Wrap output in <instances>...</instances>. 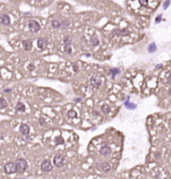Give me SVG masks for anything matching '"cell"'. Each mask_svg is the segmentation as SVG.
Segmentation results:
<instances>
[{
  "label": "cell",
  "mask_w": 171,
  "mask_h": 179,
  "mask_svg": "<svg viewBox=\"0 0 171 179\" xmlns=\"http://www.w3.org/2000/svg\"><path fill=\"white\" fill-rule=\"evenodd\" d=\"M14 163L16 165V169H17L18 173H23L28 167V163L24 158H18V159H16Z\"/></svg>",
  "instance_id": "cell-1"
},
{
  "label": "cell",
  "mask_w": 171,
  "mask_h": 179,
  "mask_svg": "<svg viewBox=\"0 0 171 179\" xmlns=\"http://www.w3.org/2000/svg\"><path fill=\"white\" fill-rule=\"evenodd\" d=\"M53 163L56 167H62L65 163V157L61 154H56L53 158Z\"/></svg>",
  "instance_id": "cell-2"
},
{
  "label": "cell",
  "mask_w": 171,
  "mask_h": 179,
  "mask_svg": "<svg viewBox=\"0 0 171 179\" xmlns=\"http://www.w3.org/2000/svg\"><path fill=\"white\" fill-rule=\"evenodd\" d=\"M28 28H29L31 32L35 33V32H38L40 30V25H39V23L36 20H30L28 22Z\"/></svg>",
  "instance_id": "cell-3"
},
{
  "label": "cell",
  "mask_w": 171,
  "mask_h": 179,
  "mask_svg": "<svg viewBox=\"0 0 171 179\" xmlns=\"http://www.w3.org/2000/svg\"><path fill=\"white\" fill-rule=\"evenodd\" d=\"M4 171H5L7 174H13V173H15L16 171H17L15 163L8 162V163L5 164V166H4Z\"/></svg>",
  "instance_id": "cell-4"
},
{
  "label": "cell",
  "mask_w": 171,
  "mask_h": 179,
  "mask_svg": "<svg viewBox=\"0 0 171 179\" xmlns=\"http://www.w3.org/2000/svg\"><path fill=\"white\" fill-rule=\"evenodd\" d=\"M52 168H53V166L51 164L50 160L46 159L41 163V169L43 170L44 172H49V171L52 170Z\"/></svg>",
  "instance_id": "cell-5"
},
{
  "label": "cell",
  "mask_w": 171,
  "mask_h": 179,
  "mask_svg": "<svg viewBox=\"0 0 171 179\" xmlns=\"http://www.w3.org/2000/svg\"><path fill=\"white\" fill-rule=\"evenodd\" d=\"M48 45V40L46 37H40L39 39L37 40V46L39 49H45Z\"/></svg>",
  "instance_id": "cell-6"
},
{
  "label": "cell",
  "mask_w": 171,
  "mask_h": 179,
  "mask_svg": "<svg viewBox=\"0 0 171 179\" xmlns=\"http://www.w3.org/2000/svg\"><path fill=\"white\" fill-rule=\"evenodd\" d=\"M101 83H102V81H101V78L99 76H93V77H91L90 84L92 85L94 88H98L101 85Z\"/></svg>",
  "instance_id": "cell-7"
},
{
  "label": "cell",
  "mask_w": 171,
  "mask_h": 179,
  "mask_svg": "<svg viewBox=\"0 0 171 179\" xmlns=\"http://www.w3.org/2000/svg\"><path fill=\"white\" fill-rule=\"evenodd\" d=\"M97 168L101 171H103V172H108V171H110L111 169V166L109 163H106V162H101L99 164L97 165Z\"/></svg>",
  "instance_id": "cell-8"
},
{
  "label": "cell",
  "mask_w": 171,
  "mask_h": 179,
  "mask_svg": "<svg viewBox=\"0 0 171 179\" xmlns=\"http://www.w3.org/2000/svg\"><path fill=\"white\" fill-rule=\"evenodd\" d=\"M19 132H20L22 135H28L29 134V132H30V128H29V126L27 124H21L20 127H19Z\"/></svg>",
  "instance_id": "cell-9"
},
{
  "label": "cell",
  "mask_w": 171,
  "mask_h": 179,
  "mask_svg": "<svg viewBox=\"0 0 171 179\" xmlns=\"http://www.w3.org/2000/svg\"><path fill=\"white\" fill-rule=\"evenodd\" d=\"M99 152H100V154L102 155V156H107V155H109L111 153V149L108 146L104 145V146H102L100 148Z\"/></svg>",
  "instance_id": "cell-10"
},
{
  "label": "cell",
  "mask_w": 171,
  "mask_h": 179,
  "mask_svg": "<svg viewBox=\"0 0 171 179\" xmlns=\"http://www.w3.org/2000/svg\"><path fill=\"white\" fill-rule=\"evenodd\" d=\"M1 23H2V25H5V26L10 24V17H9V15L8 14L1 15Z\"/></svg>",
  "instance_id": "cell-11"
},
{
  "label": "cell",
  "mask_w": 171,
  "mask_h": 179,
  "mask_svg": "<svg viewBox=\"0 0 171 179\" xmlns=\"http://www.w3.org/2000/svg\"><path fill=\"white\" fill-rule=\"evenodd\" d=\"M22 44H23L24 49L27 50V51L32 49V41H31V40H24V41L22 42Z\"/></svg>",
  "instance_id": "cell-12"
},
{
  "label": "cell",
  "mask_w": 171,
  "mask_h": 179,
  "mask_svg": "<svg viewBox=\"0 0 171 179\" xmlns=\"http://www.w3.org/2000/svg\"><path fill=\"white\" fill-rule=\"evenodd\" d=\"M15 109L19 112H24L25 111V105L23 104L22 102H18L15 106Z\"/></svg>",
  "instance_id": "cell-13"
},
{
  "label": "cell",
  "mask_w": 171,
  "mask_h": 179,
  "mask_svg": "<svg viewBox=\"0 0 171 179\" xmlns=\"http://www.w3.org/2000/svg\"><path fill=\"white\" fill-rule=\"evenodd\" d=\"M7 101L5 100L4 97H1L0 98V109H4L5 107H7Z\"/></svg>",
  "instance_id": "cell-14"
},
{
  "label": "cell",
  "mask_w": 171,
  "mask_h": 179,
  "mask_svg": "<svg viewBox=\"0 0 171 179\" xmlns=\"http://www.w3.org/2000/svg\"><path fill=\"white\" fill-rule=\"evenodd\" d=\"M91 44L93 46H98L99 45V39L97 36H92L91 37Z\"/></svg>",
  "instance_id": "cell-15"
},
{
  "label": "cell",
  "mask_w": 171,
  "mask_h": 179,
  "mask_svg": "<svg viewBox=\"0 0 171 179\" xmlns=\"http://www.w3.org/2000/svg\"><path fill=\"white\" fill-rule=\"evenodd\" d=\"M51 24H52V27H54L56 29L61 28V21H59V20H53Z\"/></svg>",
  "instance_id": "cell-16"
},
{
  "label": "cell",
  "mask_w": 171,
  "mask_h": 179,
  "mask_svg": "<svg viewBox=\"0 0 171 179\" xmlns=\"http://www.w3.org/2000/svg\"><path fill=\"white\" fill-rule=\"evenodd\" d=\"M101 111H102L104 114H107V113L110 111V108H109V106L107 104H104L101 106Z\"/></svg>",
  "instance_id": "cell-17"
},
{
  "label": "cell",
  "mask_w": 171,
  "mask_h": 179,
  "mask_svg": "<svg viewBox=\"0 0 171 179\" xmlns=\"http://www.w3.org/2000/svg\"><path fill=\"white\" fill-rule=\"evenodd\" d=\"M67 115H68L69 118H75V117H77V113H76L75 110H69L67 112Z\"/></svg>",
  "instance_id": "cell-18"
},
{
  "label": "cell",
  "mask_w": 171,
  "mask_h": 179,
  "mask_svg": "<svg viewBox=\"0 0 171 179\" xmlns=\"http://www.w3.org/2000/svg\"><path fill=\"white\" fill-rule=\"evenodd\" d=\"M71 43H72V39L70 36L64 37V45H71Z\"/></svg>",
  "instance_id": "cell-19"
},
{
  "label": "cell",
  "mask_w": 171,
  "mask_h": 179,
  "mask_svg": "<svg viewBox=\"0 0 171 179\" xmlns=\"http://www.w3.org/2000/svg\"><path fill=\"white\" fill-rule=\"evenodd\" d=\"M64 51H65L66 53L70 54L71 52H72V49H71V45H64Z\"/></svg>",
  "instance_id": "cell-20"
},
{
  "label": "cell",
  "mask_w": 171,
  "mask_h": 179,
  "mask_svg": "<svg viewBox=\"0 0 171 179\" xmlns=\"http://www.w3.org/2000/svg\"><path fill=\"white\" fill-rule=\"evenodd\" d=\"M125 105L129 108V109H134L136 107V105L135 104H130L129 103V101H125Z\"/></svg>",
  "instance_id": "cell-21"
},
{
  "label": "cell",
  "mask_w": 171,
  "mask_h": 179,
  "mask_svg": "<svg viewBox=\"0 0 171 179\" xmlns=\"http://www.w3.org/2000/svg\"><path fill=\"white\" fill-rule=\"evenodd\" d=\"M148 50H149V52H151V51H155V50H156L155 43H152V44H150V46L148 47Z\"/></svg>",
  "instance_id": "cell-22"
},
{
  "label": "cell",
  "mask_w": 171,
  "mask_h": 179,
  "mask_svg": "<svg viewBox=\"0 0 171 179\" xmlns=\"http://www.w3.org/2000/svg\"><path fill=\"white\" fill-rule=\"evenodd\" d=\"M139 3H140L142 6H147L148 1H147V0H139Z\"/></svg>",
  "instance_id": "cell-23"
},
{
  "label": "cell",
  "mask_w": 171,
  "mask_h": 179,
  "mask_svg": "<svg viewBox=\"0 0 171 179\" xmlns=\"http://www.w3.org/2000/svg\"><path fill=\"white\" fill-rule=\"evenodd\" d=\"M67 26H69V22H68V21L61 22V28H62V27H67Z\"/></svg>",
  "instance_id": "cell-24"
},
{
  "label": "cell",
  "mask_w": 171,
  "mask_h": 179,
  "mask_svg": "<svg viewBox=\"0 0 171 179\" xmlns=\"http://www.w3.org/2000/svg\"><path fill=\"white\" fill-rule=\"evenodd\" d=\"M111 73H113V76H115V74H117V73H119V70L118 69H112L111 70Z\"/></svg>",
  "instance_id": "cell-25"
},
{
  "label": "cell",
  "mask_w": 171,
  "mask_h": 179,
  "mask_svg": "<svg viewBox=\"0 0 171 179\" xmlns=\"http://www.w3.org/2000/svg\"><path fill=\"white\" fill-rule=\"evenodd\" d=\"M169 4H170V1H165V2H164V9H166V8H167V6H168Z\"/></svg>",
  "instance_id": "cell-26"
},
{
  "label": "cell",
  "mask_w": 171,
  "mask_h": 179,
  "mask_svg": "<svg viewBox=\"0 0 171 179\" xmlns=\"http://www.w3.org/2000/svg\"><path fill=\"white\" fill-rule=\"evenodd\" d=\"M159 20H161V16H157V18H156V23H158V22H160Z\"/></svg>",
  "instance_id": "cell-27"
},
{
  "label": "cell",
  "mask_w": 171,
  "mask_h": 179,
  "mask_svg": "<svg viewBox=\"0 0 171 179\" xmlns=\"http://www.w3.org/2000/svg\"><path fill=\"white\" fill-rule=\"evenodd\" d=\"M168 83H169V84H171V74H170V76L168 77Z\"/></svg>",
  "instance_id": "cell-28"
},
{
  "label": "cell",
  "mask_w": 171,
  "mask_h": 179,
  "mask_svg": "<svg viewBox=\"0 0 171 179\" xmlns=\"http://www.w3.org/2000/svg\"><path fill=\"white\" fill-rule=\"evenodd\" d=\"M29 68H30V70H33V68H34V66H33V65H30V66H29Z\"/></svg>",
  "instance_id": "cell-29"
},
{
  "label": "cell",
  "mask_w": 171,
  "mask_h": 179,
  "mask_svg": "<svg viewBox=\"0 0 171 179\" xmlns=\"http://www.w3.org/2000/svg\"><path fill=\"white\" fill-rule=\"evenodd\" d=\"M4 91H5V92H9V91H11V89H5Z\"/></svg>",
  "instance_id": "cell-30"
}]
</instances>
